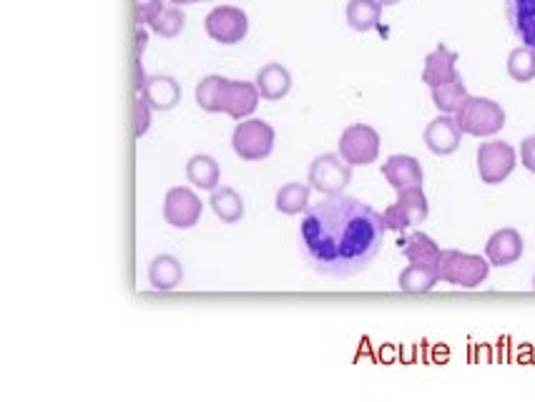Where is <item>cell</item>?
I'll use <instances>...</instances> for the list:
<instances>
[{
    "label": "cell",
    "instance_id": "cell-1",
    "mask_svg": "<svg viewBox=\"0 0 535 402\" xmlns=\"http://www.w3.org/2000/svg\"><path fill=\"white\" fill-rule=\"evenodd\" d=\"M385 232V217L370 204L345 194L325 196L304 212L299 252L312 272L347 279L375 262Z\"/></svg>",
    "mask_w": 535,
    "mask_h": 402
},
{
    "label": "cell",
    "instance_id": "cell-2",
    "mask_svg": "<svg viewBox=\"0 0 535 402\" xmlns=\"http://www.w3.org/2000/svg\"><path fill=\"white\" fill-rule=\"evenodd\" d=\"M490 262L480 254L460 252V249H443L438 264L440 282L455 284V287L475 289L488 279Z\"/></svg>",
    "mask_w": 535,
    "mask_h": 402
},
{
    "label": "cell",
    "instance_id": "cell-3",
    "mask_svg": "<svg viewBox=\"0 0 535 402\" xmlns=\"http://www.w3.org/2000/svg\"><path fill=\"white\" fill-rule=\"evenodd\" d=\"M460 129L468 136H478V139H490L505 126V111L503 106L495 104L493 98L483 96H468L460 111L455 114Z\"/></svg>",
    "mask_w": 535,
    "mask_h": 402
},
{
    "label": "cell",
    "instance_id": "cell-4",
    "mask_svg": "<svg viewBox=\"0 0 535 402\" xmlns=\"http://www.w3.org/2000/svg\"><path fill=\"white\" fill-rule=\"evenodd\" d=\"M274 141H277V134L267 121L244 119L232 134V149L239 159L262 161L274 151Z\"/></svg>",
    "mask_w": 535,
    "mask_h": 402
},
{
    "label": "cell",
    "instance_id": "cell-5",
    "mask_svg": "<svg viewBox=\"0 0 535 402\" xmlns=\"http://www.w3.org/2000/svg\"><path fill=\"white\" fill-rule=\"evenodd\" d=\"M352 166L340 154H322L309 166V184L322 196H337L350 186Z\"/></svg>",
    "mask_w": 535,
    "mask_h": 402
},
{
    "label": "cell",
    "instance_id": "cell-6",
    "mask_svg": "<svg viewBox=\"0 0 535 402\" xmlns=\"http://www.w3.org/2000/svg\"><path fill=\"white\" fill-rule=\"evenodd\" d=\"M518 166V154L508 141L490 139L478 149V174L483 184H503Z\"/></svg>",
    "mask_w": 535,
    "mask_h": 402
},
{
    "label": "cell",
    "instance_id": "cell-7",
    "mask_svg": "<svg viewBox=\"0 0 535 402\" xmlns=\"http://www.w3.org/2000/svg\"><path fill=\"white\" fill-rule=\"evenodd\" d=\"M340 156L350 166H370L380 156V134L367 124H352L340 136Z\"/></svg>",
    "mask_w": 535,
    "mask_h": 402
},
{
    "label": "cell",
    "instance_id": "cell-8",
    "mask_svg": "<svg viewBox=\"0 0 535 402\" xmlns=\"http://www.w3.org/2000/svg\"><path fill=\"white\" fill-rule=\"evenodd\" d=\"M427 214H430V204H427V196L425 191H422V186H417V189L400 191L395 204L387 207L382 217H385L387 232H405V229L425 222Z\"/></svg>",
    "mask_w": 535,
    "mask_h": 402
},
{
    "label": "cell",
    "instance_id": "cell-9",
    "mask_svg": "<svg viewBox=\"0 0 535 402\" xmlns=\"http://www.w3.org/2000/svg\"><path fill=\"white\" fill-rule=\"evenodd\" d=\"M204 28L209 38L224 46H234V43L244 41L249 33V18L242 8L234 6H219L204 18Z\"/></svg>",
    "mask_w": 535,
    "mask_h": 402
},
{
    "label": "cell",
    "instance_id": "cell-10",
    "mask_svg": "<svg viewBox=\"0 0 535 402\" xmlns=\"http://www.w3.org/2000/svg\"><path fill=\"white\" fill-rule=\"evenodd\" d=\"M201 209H204V204L189 186H174V189L166 191L164 219L174 229L196 227L201 219Z\"/></svg>",
    "mask_w": 535,
    "mask_h": 402
},
{
    "label": "cell",
    "instance_id": "cell-11",
    "mask_svg": "<svg viewBox=\"0 0 535 402\" xmlns=\"http://www.w3.org/2000/svg\"><path fill=\"white\" fill-rule=\"evenodd\" d=\"M259 88L257 83L249 81H229L224 83L222 91V106H219V114L232 116L234 121H244L257 111L259 106Z\"/></svg>",
    "mask_w": 535,
    "mask_h": 402
},
{
    "label": "cell",
    "instance_id": "cell-12",
    "mask_svg": "<svg viewBox=\"0 0 535 402\" xmlns=\"http://www.w3.org/2000/svg\"><path fill=\"white\" fill-rule=\"evenodd\" d=\"M422 139H425V146L433 151V154L450 156L460 149V141H463V129H460L458 119H453L450 114H443L425 126V134H422Z\"/></svg>",
    "mask_w": 535,
    "mask_h": 402
},
{
    "label": "cell",
    "instance_id": "cell-13",
    "mask_svg": "<svg viewBox=\"0 0 535 402\" xmlns=\"http://www.w3.org/2000/svg\"><path fill=\"white\" fill-rule=\"evenodd\" d=\"M139 93H144L146 101L154 111H171L181 101V88L176 78L171 76H146L139 66Z\"/></svg>",
    "mask_w": 535,
    "mask_h": 402
},
{
    "label": "cell",
    "instance_id": "cell-14",
    "mask_svg": "<svg viewBox=\"0 0 535 402\" xmlns=\"http://www.w3.org/2000/svg\"><path fill=\"white\" fill-rule=\"evenodd\" d=\"M382 176H385L387 184H390L397 194L422 186V166L415 156L407 154L390 156V159L382 164Z\"/></svg>",
    "mask_w": 535,
    "mask_h": 402
},
{
    "label": "cell",
    "instance_id": "cell-15",
    "mask_svg": "<svg viewBox=\"0 0 535 402\" xmlns=\"http://www.w3.org/2000/svg\"><path fill=\"white\" fill-rule=\"evenodd\" d=\"M485 257L493 267H508L523 257V237L518 229H498L485 244Z\"/></svg>",
    "mask_w": 535,
    "mask_h": 402
},
{
    "label": "cell",
    "instance_id": "cell-16",
    "mask_svg": "<svg viewBox=\"0 0 535 402\" xmlns=\"http://www.w3.org/2000/svg\"><path fill=\"white\" fill-rule=\"evenodd\" d=\"M505 18L523 46L535 48V0H505Z\"/></svg>",
    "mask_w": 535,
    "mask_h": 402
},
{
    "label": "cell",
    "instance_id": "cell-17",
    "mask_svg": "<svg viewBox=\"0 0 535 402\" xmlns=\"http://www.w3.org/2000/svg\"><path fill=\"white\" fill-rule=\"evenodd\" d=\"M455 63H458V53H453L445 43H440V46L425 58L422 81H425L430 88L450 83L453 78H458V68H455Z\"/></svg>",
    "mask_w": 535,
    "mask_h": 402
},
{
    "label": "cell",
    "instance_id": "cell-18",
    "mask_svg": "<svg viewBox=\"0 0 535 402\" xmlns=\"http://www.w3.org/2000/svg\"><path fill=\"white\" fill-rule=\"evenodd\" d=\"M400 244H402V254L410 259V264H422V267L438 269L443 249L438 247V242H435L433 237H427L425 232H412L410 237L402 239Z\"/></svg>",
    "mask_w": 535,
    "mask_h": 402
},
{
    "label": "cell",
    "instance_id": "cell-19",
    "mask_svg": "<svg viewBox=\"0 0 535 402\" xmlns=\"http://www.w3.org/2000/svg\"><path fill=\"white\" fill-rule=\"evenodd\" d=\"M257 88L267 101H282L292 91V76L282 63H267L257 73Z\"/></svg>",
    "mask_w": 535,
    "mask_h": 402
},
{
    "label": "cell",
    "instance_id": "cell-20",
    "mask_svg": "<svg viewBox=\"0 0 535 402\" xmlns=\"http://www.w3.org/2000/svg\"><path fill=\"white\" fill-rule=\"evenodd\" d=\"M184 279V267L176 257L171 254H159L154 262L149 264V282L151 287L159 289V292H171L176 289Z\"/></svg>",
    "mask_w": 535,
    "mask_h": 402
},
{
    "label": "cell",
    "instance_id": "cell-21",
    "mask_svg": "<svg viewBox=\"0 0 535 402\" xmlns=\"http://www.w3.org/2000/svg\"><path fill=\"white\" fill-rule=\"evenodd\" d=\"M219 176H222V171H219L217 159H211L209 154L191 156L189 164H186V179L196 189L214 191L219 186Z\"/></svg>",
    "mask_w": 535,
    "mask_h": 402
},
{
    "label": "cell",
    "instance_id": "cell-22",
    "mask_svg": "<svg viewBox=\"0 0 535 402\" xmlns=\"http://www.w3.org/2000/svg\"><path fill=\"white\" fill-rule=\"evenodd\" d=\"M211 212L217 214L224 224H237L244 217V199L229 186H219L211 191Z\"/></svg>",
    "mask_w": 535,
    "mask_h": 402
},
{
    "label": "cell",
    "instance_id": "cell-23",
    "mask_svg": "<svg viewBox=\"0 0 535 402\" xmlns=\"http://www.w3.org/2000/svg\"><path fill=\"white\" fill-rule=\"evenodd\" d=\"M382 3L380 0H350L347 3V26L352 31L367 33L380 23Z\"/></svg>",
    "mask_w": 535,
    "mask_h": 402
},
{
    "label": "cell",
    "instance_id": "cell-24",
    "mask_svg": "<svg viewBox=\"0 0 535 402\" xmlns=\"http://www.w3.org/2000/svg\"><path fill=\"white\" fill-rule=\"evenodd\" d=\"M433 91V104L438 106V111H443V114H458L460 106L468 101V88H465L463 78H453L450 83H443V86H435L430 88Z\"/></svg>",
    "mask_w": 535,
    "mask_h": 402
},
{
    "label": "cell",
    "instance_id": "cell-25",
    "mask_svg": "<svg viewBox=\"0 0 535 402\" xmlns=\"http://www.w3.org/2000/svg\"><path fill=\"white\" fill-rule=\"evenodd\" d=\"M438 282H440L438 269L422 267V264H410V267L402 269L400 279H397L402 292H410V294L430 292V289H433Z\"/></svg>",
    "mask_w": 535,
    "mask_h": 402
},
{
    "label": "cell",
    "instance_id": "cell-26",
    "mask_svg": "<svg viewBox=\"0 0 535 402\" xmlns=\"http://www.w3.org/2000/svg\"><path fill=\"white\" fill-rule=\"evenodd\" d=\"M309 209V186L289 181L277 191V212L287 214V217H297L299 212Z\"/></svg>",
    "mask_w": 535,
    "mask_h": 402
},
{
    "label": "cell",
    "instance_id": "cell-27",
    "mask_svg": "<svg viewBox=\"0 0 535 402\" xmlns=\"http://www.w3.org/2000/svg\"><path fill=\"white\" fill-rule=\"evenodd\" d=\"M227 78L224 76H206L201 78V83L196 86V104L206 114H219V106H222V91Z\"/></svg>",
    "mask_w": 535,
    "mask_h": 402
},
{
    "label": "cell",
    "instance_id": "cell-28",
    "mask_svg": "<svg viewBox=\"0 0 535 402\" xmlns=\"http://www.w3.org/2000/svg\"><path fill=\"white\" fill-rule=\"evenodd\" d=\"M508 76L518 83H528L535 78V48L520 46L508 56Z\"/></svg>",
    "mask_w": 535,
    "mask_h": 402
},
{
    "label": "cell",
    "instance_id": "cell-29",
    "mask_svg": "<svg viewBox=\"0 0 535 402\" xmlns=\"http://www.w3.org/2000/svg\"><path fill=\"white\" fill-rule=\"evenodd\" d=\"M149 26H151V31L156 33V36H161V38H176L181 31H184L186 16H184V11H181L179 6L164 8V11H161L159 16H156L154 21L149 23Z\"/></svg>",
    "mask_w": 535,
    "mask_h": 402
},
{
    "label": "cell",
    "instance_id": "cell-30",
    "mask_svg": "<svg viewBox=\"0 0 535 402\" xmlns=\"http://www.w3.org/2000/svg\"><path fill=\"white\" fill-rule=\"evenodd\" d=\"M151 114H154V109H151V104L146 101L144 93H139V98H136V126H134L136 139L146 136V131L151 129Z\"/></svg>",
    "mask_w": 535,
    "mask_h": 402
},
{
    "label": "cell",
    "instance_id": "cell-31",
    "mask_svg": "<svg viewBox=\"0 0 535 402\" xmlns=\"http://www.w3.org/2000/svg\"><path fill=\"white\" fill-rule=\"evenodd\" d=\"M136 11H139L141 23L149 26V23L164 11V3H161V0H136Z\"/></svg>",
    "mask_w": 535,
    "mask_h": 402
},
{
    "label": "cell",
    "instance_id": "cell-32",
    "mask_svg": "<svg viewBox=\"0 0 535 402\" xmlns=\"http://www.w3.org/2000/svg\"><path fill=\"white\" fill-rule=\"evenodd\" d=\"M520 164H523L530 174H535V134L523 139V144H520Z\"/></svg>",
    "mask_w": 535,
    "mask_h": 402
},
{
    "label": "cell",
    "instance_id": "cell-33",
    "mask_svg": "<svg viewBox=\"0 0 535 402\" xmlns=\"http://www.w3.org/2000/svg\"><path fill=\"white\" fill-rule=\"evenodd\" d=\"M171 3H174V6H189V3H199V0H171Z\"/></svg>",
    "mask_w": 535,
    "mask_h": 402
},
{
    "label": "cell",
    "instance_id": "cell-34",
    "mask_svg": "<svg viewBox=\"0 0 535 402\" xmlns=\"http://www.w3.org/2000/svg\"><path fill=\"white\" fill-rule=\"evenodd\" d=\"M382 6H397V3H400V0H380Z\"/></svg>",
    "mask_w": 535,
    "mask_h": 402
},
{
    "label": "cell",
    "instance_id": "cell-35",
    "mask_svg": "<svg viewBox=\"0 0 535 402\" xmlns=\"http://www.w3.org/2000/svg\"><path fill=\"white\" fill-rule=\"evenodd\" d=\"M533 289H535V277H533Z\"/></svg>",
    "mask_w": 535,
    "mask_h": 402
}]
</instances>
